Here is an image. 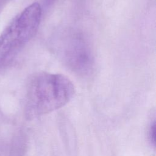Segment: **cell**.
<instances>
[{"label":"cell","instance_id":"cell-1","mask_svg":"<svg viewBox=\"0 0 156 156\" xmlns=\"http://www.w3.org/2000/svg\"><path fill=\"white\" fill-rule=\"evenodd\" d=\"M74 93V85L66 76L47 72L36 73L28 86L29 111L34 115L51 112L66 104Z\"/></svg>","mask_w":156,"mask_h":156},{"label":"cell","instance_id":"cell-2","mask_svg":"<svg viewBox=\"0 0 156 156\" xmlns=\"http://www.w3.org/2000/svg\"><path fill=\"white\" fill-rule=\"evenodd\" d=\"M42 9L34 2L18 14L0 35V68L10 62L36 34Z\"/></svg>","mask_w":156,"mask_h":156},{"label":"cell","instance_id":"cell-3","mask_svg":"<svg viewBox=\"0 0 156 156\" xmlns=\"http://www.w3.org/2000/svg\"><path fill=\"white\" fill-rule=\"evenodd\" d=\"M61 57L68 68L77 75L90 76L94 68V57L90 41L82 32H71L60 42Z\"/></svg>","mask_w":156,"mask_h":156},{"label":"cell","instance_id":"cell-4","mask_svg":"<svg viewBox=\"0 0 156 156\" xmlns=\"http://www.w3.org/2000/svg\"><path fill=\"white\" fill-rule=\"evenodd\" d=\"M57 0H41V4L44 8H48L52 6Z\"/></svg>","mask_w":156,"mask_h":156}]
</instances>
